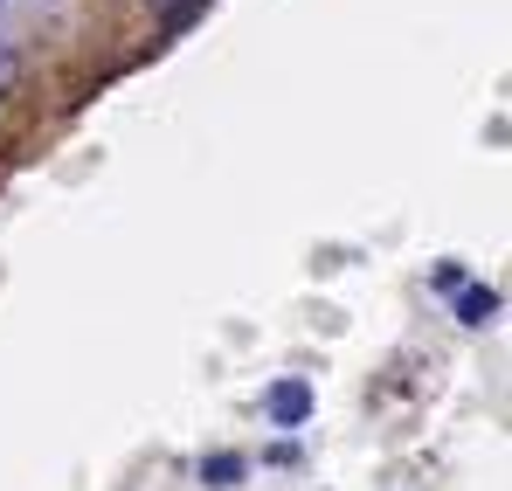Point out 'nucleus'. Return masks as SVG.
<instances>
[{
    "mask_svg": "<svg viewBox=\"0 0 512 491\" xmlns=\"http://www.w3.org/2000/svg\"><path fill=\"white\" fill-rule=\"evenodd\" d=\"M263 415H270L277 429H298V422H312V388H305V381H277V388L263 395Z\"/></svg>",
    "mask_w": 512,
    "mask_h": 491,
    "instance_id": "nucleus-1",
    "label": "nucleus"
},
{
    "mask_svg": "<svg viewBox=\"0 0 512 491\" xmlns=\"http://www.w3.org/2000/svg\"><path fill=\"white\" fill-rule=\"evenodd\" d=\"M492 312H499V291H485V284H471V291L457 298V319H464V326H485Z\"/></svg>",
    "mask_w": 512,
    "mask_h": 491,
    "instance_id": "nucleus-2",
    "label": "nucleus"
},
{
    "mask_svg": "<svg viewBox=\"0 0 512 491\" xmlns=\"http://www.w3.org/2000/svg\"><path fill=\"white\" fill-rule=\"evenodd\" d=\"M201 478H208V485H236V478H243V457H229V450H222V457H208V464H201Z\"/></svg>",
    "mask_w": 512,
    "mask_h": 491,
    "instance_id": "nucleus-3",
    "label": "nucleus"
},
{
    "mask_svg": "<svg viewBox=\"0 0 512 491\" xmlns=\"http://www.w3.org/2000/svg\"><path fill=\"white\" fill-rule=\"evenodd\" d=\"M14 77H21V63H14V56H7V49H0V97H7V90H14Z\"/></svg>",
    "mask_w": 512,
    "mask_h": 491,
    "instance_id": "nucleus-4",
    "label": "nucleus"
},
{
    "mask_svg": "<svg viewBox=\"0 0 512 491\" xmlns=\"http://www.w3.org/2000/svg\"><path fill=\"white\" fill-rule=\"evenodd\" d=\"M201 0H173V14H167V28H187V14H194Z\"/></svg>",
    "mask_w": 512,
    "mask_h": 491,
    "instance_id": "nucleus-5",
    "label": "nucleus"
}]
</instances>
